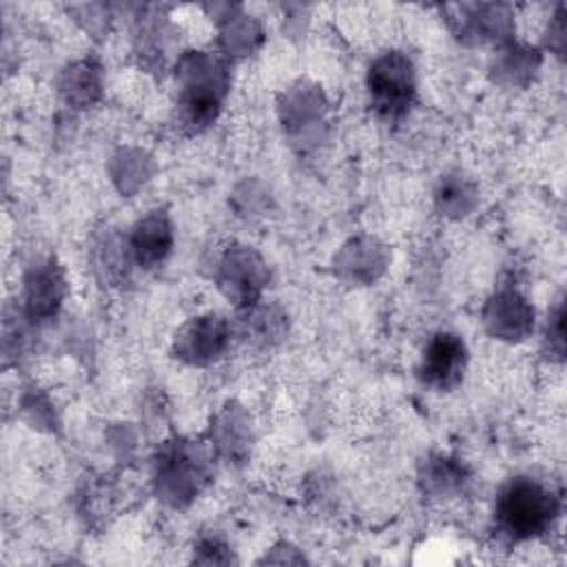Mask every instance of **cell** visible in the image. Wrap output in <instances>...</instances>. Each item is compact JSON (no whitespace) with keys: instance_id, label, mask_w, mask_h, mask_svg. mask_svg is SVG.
Segmentation results:
<instances>
[{"instance_id":"6da1fadb","label":"cell","mask_w":567,"mask_h":567,"mask_svg":"<svg viewBox=\"0 0 567 567\" xmlns=\"http://www.w3.org/2000/svg\"><path fill=\"white\" fill-rule=\"evenodd\" d=\"M558 514V498L538 481L514 478L496 503V520L503 534L525 540L543 534Z\"/></svg>"},{"instance_id":"7a4b0ae2","label":"cell","mask_w":567,"mask_h":567,"mask_svg":"<svg viewBox=\"0 0 567 567\" xmlns=\"http://www.w3.org/2000/svg\"><path fill=\"white\" fill-rule=\"evenodd\" d=\"M368 89L372 106L383 117L403 115L414 97V71L403 53H385L379 58L368 73Z\"/></svg>"},{"instance_id":"3957f363","label":"cell","mask_w":567,"mask_h":567,"mask_svg":"<svg viewBox=\"0 0 567 567\" xmlns=\"http://www.w3.org/2000/svg\"><path fill=\"white\" fill-rule=\"evenodd\" d=\"M465 363H467L465 343L452 332H441L425 348L421 377L432 388L452 390L454 385L461 383Z\"/></svg>"},{"instance_id":"277c9868","label":"cell","mask_w":567,"mask_h":567,"mask_svg":"<svg viewBox=\"0 0 567 567\" xmlns=\"http://www.w3.org/2000/svg\"><path fill=\"white\" fill-rule=\"evenodd\" d=\"M226 323L219 317H206L188 326L186 334L179 341V348L184 354L190 357V361H210L215 359L224 346H226Z\"/></svg>"},{"instance_id":"5b68a950","label":"cell","mask_w":567,"mask_h":567,"mask_svg":"<svg viewBox=\"0 0 567 567\" xmlns=\"http://www.w3.org/2000/svg\"><path fill=\"white\" fill-rule=\"evenodd\" d=\"M171 248V226L164 215H151L137 224L133 233V250L140 264L153 266L166 257Z\"/></svg>"}]
</instances>
